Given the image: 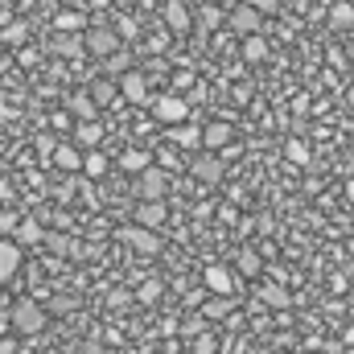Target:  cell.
Instances as JSON below:
<instances>
[{
	"label": "cell",
	"mask_w": 354,
	"mask_h": 354,
	"mask_svg": "<svg viewBox=\"0 0 354 354\" xmlns=\"http://www.w3.org/2000/svg\"><path fill=\"white\" fill-rule=\"evenodd\" d=\"M8 322H12V334L33 338V334H41V330H46V309H41L37 301H29V297H25V301H17V305H12V317H8Z\"/></svg>",
	"instance_id": "1"
},
{
	"label": "cell",
	"mask_w": 354,
	"mask_h": 354,
	"mask_svg": "<svg viewBox=\"0 0 354 354\" xmlns=\"http://www.w3.org/2000/svg\"><path fill=\"white\" fill-rule=\"evenodd\" d=\"M83 50L95 54V58H107V54H115V50H120V33H115V29H107V25H91L87 33H83Z\"/></svg>",
	"instance_id": "2"
},
{
	"label": "cell",
	"mask_w": 354,
	"mask_h": 354,
	"mask_svg": "<svg viewBox=\"0 0 354 354\" xmlns=\"http://www.w3.org/2000/svg\"><path fill=\"white\" fill-rule=\"evenodd\" d=\"M120 239L132 248V252H140V256H157L161 252V235L157 231H149V227H120Z\"/></svg>",
	"instance_id": "3"
},
{
	"label": "cell",
	"mask_w": 354,
	"mask_h": 354,
	"mask_svg": "<svg viewBox=\"0 0 354 354\" xmlns=\"http://www.w3.org/2000/svg\"><path fill=\"white\" fill-rule=\"evenodd\" d=\"M153 115L174 128L181 120H189V103H185L181 95H157V99H153Z\"/></svg>",
	"instance_id": "4"
},
{
	"label": "cell",
	"mask_w": 354,
	"mask_h": 354,
	"mask_svg": "<svg viewBox=\"0 0 354 354\" xmlns=\"http://www.w3.org/2000/svg\"><path fill=\"white\" fill-rule=\"evenodd\" d=\"M115 87H120V95H124L128 103H136V107L153 99V91H149V79H145V71H124Z\"/></svg>",
	"instance_id": "5"
},
{
	"label": "cell",
	"mask_w": 354,
	"mask_h": 354,
	"mask_svg": "<svg viewBox=\"0 0 354 354\" xmlns=\"http://www.w3.org/2000/svg\"><path fill=\"white\" fill-rule=\"evenodd\" d=\"M165 214H169V210H165V202H161V198H140V202H136V210H132V223H136V227L157 231V227L165 223Z\"/></svg>",
	"instance_id": "6"
},
{
	"label": "cell",
	"mask_w": 354,
	"mask_h": 354,
	"mask_svg": "<svg viewBox=\"0 0 354 354\" xmlns=\"http://www.w3.org/2000/svg\"><path fill=\"white\" fill-rule=\"evenodd\" d=\"M227 25H231L239 37H248V33H260V29H264V12H256L252 4H239V8H231Z\"/></svg>",
	"instance_id": "7"
},
{
	"label": "cell",
	"mask_w": 354,
	"mask_h": 354,
	"mask_svg": "<svg viewBox=\"0 0 354 354\" xmlns=\"http://www.w3.org/2000/svg\"><path fill=\"white\" fill-rule=\"evenodd\" d=\"M189 174L198 177V181H206V185H218L223 174H227V161H218L214 153H202V157L189 161Z\"/></svg>",
	"instance_id": "8"
},
{
	"label": "cell",
	"mask_w": 354,
	"mask_h": 354,
	"mask_svg": "<svg viewBox=\"0 0 354 354\" xmlns=\"http://www.w3.org/2000/svg\"><path fill=\"white\" fill-rule=\"evenodd\" d=\"M165 185H169V174L157 169V165H149V169L136 174V194L140 198H165Z\"/></svg>",
	"instance_id": "9"
},
{
	"label": "cell",
	"mask_w": 354,
	"mask_h": 354,
	"mask_svg": "<svg viewBox=\"0 0 354 354\" xmlns=\"http://www.w3.org/2000/svg\"><path fill=\"white\" fill-rule=\"evenodd\" d=\"M231 140H235V128H231V124H223V120H214V124H206V128H202V145H206L210 153L227 149Z\"/></svg>",
	"instance_id": "10"
},
{
	"label": "cell",
	"mask_w": 354,
	"mask_h": 354,
	"mask_svg": "<svg viewBox=\"0 0 354 354\" xmlns=\"http://www.w3.org/2000/svg\"><path fill=\"white\" fill-rule=\"evenodd\" d=\"M206 288L214 292V297H231V288H235V276H231V268H223V264H214V268H206Z\"/></svg>",
	"instance_id": "11"
},
{
	"label": "cell",
	"mask_w": 354,
	"mask_h": 354,
	"mask_svg": "<svg viewBox=\"0 0 354 354\" xmlns=\"http://www.w3.org/2000/svg\"><path fill=\"white\" fill-rule=\"evenodd\" d=\"M50 157H54V165H58L62 174H79V169H83V153H79L75 145H54Z\"/></svg>",
	"instance_id": "12"
},
{
	"label": "cell",
	"mask_w": 354,
	"mask_h": 354,
	"mask_svg": "<svg viewBox=\"0 0 354 354\" xmlns=\"http://www.w3.org/2000/svg\"><path fill=\"white\" fill-rule=\"evenodd\" d=\"M21 272V248L12 239H0V280H12Z\"/></svg>",
	"instance_id": "13"
},
{
	"label": "cell",
	"mask_w": 354,
	"mask_h": 354,
	"mask_svg": "<svg viewBox=\"0 0 354 354\" xmlns=\"http://www.w3.org/2000/svg\"><path fill=\"white\" fill-rule=\"evenodd\" d=\"M169 140H174L177 149H198V145H202V128L181 120V124H174V128H169Z\"/></svg>",
	"instance_id": "14"
},
{
	"label": "cell",
	"mask_w": 354,
	"mask_h": 354,
	"mask_svg": "<svg viewBox=\"0 0 354 354\" xmlns=\"http://www.w3.org/2000/svg\"><path fill=\"white\" fill-rule=\"evenodd\" d=\"M41 223H33V218H25V223H17L12 231H8V239L17 243V248H29V243H41Z\"/></svg>",
	"instance_id": "15"
},
{
	"label": "cell",
	"mask_w": 354,
	"mask_h": 354,
	"mask_svg": "<svg viewBox=\"0 0 354 354\" xmlns=\"http://www.w3.org/2000/svg\"><path fill=\"white\" fill-rule=\"evenodd\" d=\"M50 50H54L58 58H79V54H83V33H58V37L50 41Z\"/></svg>",
	"instance_id": "16"
},
{
	"label": "cell",
	"mask_w": 354,
	"mask_h": 354,
	"mask_svg": "<svg viewBox=\"0 0 354 354\" xmlns=\"http://www.w3.org/2000/svg\"><path fill=\"white\" fill-rule=\"evenodd\" d=\"M165 25H169L174 33H185V29L194 25V17H189V8H185L181 0H169V4H165Z\"/></svg>",
	"instance_id": "17"
},
{
	"label": "cell",
	"mask_w": 354,
	"mask_h": 354,
	"mask_svg": "<svg viewBox=\"0 0 354 354\" xmlns=\"http://www.w3.org/2000/svg\"><path fill=\"white\" fill-rule=\"evenodd\" d=\"M235 264H239L243 276H260V272H264V260H260L256 248H239V252H235Z\"/></svg>",
	"instance_id": "18"
},
{
	"label": "cell",
	"mask_w": 354,
	"mask_h": 354,
	"mask_svg": "<svg viewBox=\"0 0 354 354\" xmlns=\"http://www.w3.org/2000/svg\"><path fill=\"white\" fill-rule=\"evenodd\" d=\"M330 29H354V4L351 0H338L330 8Z\"/></svg>",
	"instance_id": "19"
},
{
	"label": "cell",
	"mask_w": 354,
	"mask_h": 354,
	"mask_svg": "<svg viewBox=\"0 0 354 354\" xmlns=\"http://www.w3.org/2000/svg\"><path fill=\"white\" fill-rule=\"evenodd\" d=\"M75 140H79L83 149H95V145L103 140V128H99L95 120H79V128H75Z\"/></svg>",
	"instance_id": "20"
},
{
	"label": "cell",
	"mask_w": 354,
	"mask_h": 354,
	"mask_svg": "<svg viewBox=\"0 0 354 354\" xmlns=\"http://www.w3.org/2000/svg\"><path fill=\"white\" fill-rule=\"evenodd\" d=\"M268 58V41L260 33H248L243 37V62H264Z\"/></svg>",
	"instance_id": "21"
},
{
	"label": "cell",
	"mask_w": 354,
	"mask_h": 354,
	"mask_svg": "<svg viewBox=\"0 0 354 354\" xmlns=\"http://www.w3.org/2000/svg\"><path fill=\"white\" fill-rule=\"evenodd\" d=\"M25 37H29V25H25V21H12V25H4V29H0V41H4V46H12V50H21V46H25Z\"/></svg>",
	"instance_id": "22"
},
{
	"label": "cell",
	"mask_w": 354,
	"mask_h": 354,
	"mask_svg": "<svg viewBox=\"0 0 354 354\" xmlns=\"http://www.w3.org/2000/svg\"><path fill=\"white\" fill-rule=\"evenodd\" d=\"M284 157H288L292 165H301V169H309V165H313V153H309V145H305V140H288V145H284Z\"/></svg>",
	"instance_id": "23"
},
{
	"label": "cell",
	"mask_w": 354,
	"mask_h": 354,
	"mask_svg": "<svg viewBox=\"0 0 354 354\" xmlns=\"http://www.w3.org/2000/svg\"><path fill=\"white\" fill-rule=\"evenodd\" d=\"M153 165V157L145 153V149H128L124 157H120V169H128V174H140V169H149Z\"/></svg>",
	"instance_id": "24"
},
{
	"label": "cell",
	"mask_w": 354,
	"mask_h": 354,
	"mask_svg": "<svg viewBox=\"0 0 354 354\" xmlns=\"http://www.w3.org/2000/svg\"><path fill=\"white\" fill-rule=\"evenodd\" d=\"M87 95H91V103H95V107H107V103L115 99V87H111V79H95Z\"/></svg>",
	"instance_id": "25"
},
{
	"label": "cell",
	"mask_w": 354,
	"mask_h": 354,
	"mask_svg": "<svg viewBox=\"0 0 354 354\" xmlns=\"http://www.w3.org/2000/svg\"><path fill=\"white\" fill-rule=\"evenodd\" d=\"M54 29L58 33H79V29H87V21H83V12H58L54 17Z\"/></svg>",
	"instance_id": "26"
},
{
	"label": "cell",
	"mask_w": 354,
	"mask_h": 354,
	"mask_svg": "<svg viewBox=\"0 0 354 354\" xmlns=\"http://www.w3.org/2000/svg\"><path fill=\"white\" fill-rule=\"evenodd\" d=\"M83 174L87 177H103L107 174V157H103L99 149H87V157H83Z\"/></svg>",
	"instance_id": "27"
},
{
	"label": "cell",
	"mask_w": 354,
	"mask_h": 354,
	"mask_svg": "<svg viewBox=\"0 0 354 354\" xmlns=\"http://www.w3.org/2000/svg\"><path fill=\"white\" fill-rule=\"evenodd\" d=\"M71 111H75V120H95V103H91V95L83 91V95H71Z\"/></svg>",
	"instance_id": "28"
},
{
	"label": "cell",
	"mask_w": 354,
	"mask_h": 354,
	"mask_svg": "<svg viewBox=\"0 0 354 354\" xmlns=\"http://www.w3.org/2000/svg\"><path fill=\"white\" fill-rule=\"evenodd\" d=\"M128 62H132V58H128L124 50H115V54H107V58H103V66H107V75H115V79H120V75L128 71Z\"/></svg>",
	"instance_id": "29"
},
{
	"label": "cell",
	"mask_w": 354,
	"mask_h": 354,
	"mask_svg": "<svg viewBox=\"0 0 354 354\" xmlns=\"http://www.w3.org/2000/svg\"><path fill=\"white\" fill-rule=\"evenodd\" d=\"M264 301L272 305V309H288V305H292V297H288L284 288H268V292H264Z\"/></svg>",
	"instance_id": "30"
},
{
	"label": "cell",
	"mask_w": 354,
	"mask_h": 354,
	"mask_svg": "<svg viewBox=\"0 0 354 354\" xmlns=\"http://www.w3.org/2000/svg\"><path fill=\"white\" fill-rule=\"evenodd\" d=\"M41 243H46L50 252H79V243H66L62 235H41Z\"/></svg>",
	"instance_id": "31"
},
{
	"label": "cell",
	"mask_w": 354,
	"mask_h": 354,
	"mask_svg": "<svg viewBox=\"0 0 354 354\" xmlns=\"http://www.w3.org/2000/svg\"><path fill=\"white\" fill-rule=\"evenodd\" d=\"M227 313H231V301H227V297H223V301H210V305H206V317H227Z\"/></svg>",
	"instance_id": "32"
},
{
	"label": "cell",
	"mask_w": 354,
	"mask_h": 354,
	"mask_svg": "<svg viewBox=\"0 0 354 354\" xmlns=\"http://www.w3.org/2000/svg\"><path fill=\"white\" fill-rule=\"evenodd\" d=\"M206 29H214V25H223V17H218V8H202V17H198Z\"/></svg>",
	"instance_id": "33"
},
{
	"label": "cell",
	"mask_w": 354,
	"mask_h": 354,
	"mask_svg": "<svg viewBox=\"0 0 354 354\" xmlns=\"http://www.w3.org/2000/svg\"><path fill=\"white\" fill-rule=\"evenodd\" d=\"M157 297H161V284H157V280H149V284L140 288V301H149V305H153Z\"/></svg>",
	"instance_id": "34"
},
{
	"label": "cell",
	"mask_w": 354,
	"mask_h": 354,
	"mask_svg": "<svg viewBox=\"0 0 354 354\" xmlns=\"http://www.w3.org/2000/svg\"><path fill=\"white\" fill-rule=\"evenodd\" d=\"M194 354H214V338H206V334H202V338L194 342Z\"/></svg>",
	"instance_id": "35"
},
{
	"label": "cell",
	"mask_w": 354,
	"mask_h": 354,
	"mask_svg": "<svg viewBox=\"0 0 354 354\" xmlns=\"http://www.w3.org/2000/svg\"><path fill=\"white\" fill-rule=\"evenodd\" d=\"M243 4H252L256 12H272V8H276V0H243Z\"/></svg>",
	"instance_id": "36"
},
{
	"label": "cell",
	"mask_w": 354,
	"mask_h": 354,
	"mask_svg": "<svg viewBox=\"0 0 354 354\" xmlns=\"http://www.w3.org/2000/svg\"><path fill=\"white\" fill-rule=\"evenodd\" d=\"M17 351V346H12V342H0V354H12Z\"/></svg>",
	"instance_id": "37"
},
{
	"label": "cell",
	"mask_w": 354,
	"mask_h": 354,
	"mask_svg": "<svg viewBox=\"0 0 354 354\" xmlns=\"http://www.w3.org/2000/svg\"><path fill=\"white\" fill-rule=\"evenodd\" d=\"M351 4H354V0H351Z\"/></svg>",
	"instance_id": "38"
}]
</instances>
